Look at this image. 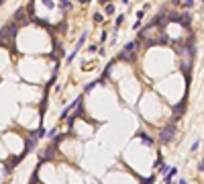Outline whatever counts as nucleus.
<instances>
[{
	"mask_svg": "<svg viewBox=\"0 0 204 184\" xmlns=\"http://www.w3.org/2000/svg\"><path fill=\"white\" fill-rule=\"evenodd\" d=\"M123 20H125V14H119V16H117V27L121 25V22H123Z\"/></svg>",
	"mask_w": 204,
	"mask_h": 184,
	"instance_id": "nucleus-21",
	"label": "nucleus"
},
{
	"mask_svg": "<svg viewBox=\"0 0 204 184\" xmlns=\"http://www.w3.org/2000/svg\"><path fill=\"white\" fill-rule=\"evenodd\" d=\"M96 84H98V80H94V82H90V84L86 86V92H92V88H94Z\"/></svg>",
	"mask_w": 204,
	"mask_h": 184,
	"instance_id": "nucleus-16",
	"label": "nucleus"
},
{
	"mask_svg": "<svg viewBox=\"0 0 204 184\" xmlns=\"http://www.w3.org/2000/svg\"><path fill=\"white\" fill-rule=\"evenodd\" d=\"M176 131H178V127H176V123H167L163 129H161V133H159V141L161 143H169L174 137H176Z\"/></svg>",
	"mask_w": 204,
	"mask_h": 184,
	"instance_id": "nucleus-1",
	"label": "nucleus"
},
{
	"mask_svg": "<svg viewBox=\"0 0 204 184\" xmlns=\"http://www.w3.org/2000/svg\"><path fill=\"white\" fill-rule=\"evenodd\" d=\"M184 110H186V98H184L182 102H180L178 106H174V114H182Z\"/></svg>",
	"mask_w": 204,
	"mask_h": 184,
	"instance_id": "nucleus-8",
	"label": "nucleus"
},
{
	"mask_svg": "<svg viewBox=\"0 0 204 184\" xmlns=\"http://www.w3.org/2000/svg\"><path fill=\"white\" fill-rule=\"evenodd\" d=\"M80 2H82V4H88V2H90V0H80Z\"/></svg>",
	"mask_w": 204,
	"mask_h": 184,
	"instance_id": "nucleus-27",
	"label": "nucleus"
},
{
	"mask_svg": "<svg viewBox=\"0 0 204 184\" xmlns=\"http://www.w3.org/2000/svg\"><path fill=\"white\" fill-rule=\"evenodd\" d=\"M141 141H143L145 145H153V139H151L149 135H141Z\"/></svg>",
	"mask_w": 204,
	"mask_h": 184,
	"instance_id": "nucleus-11",
	"label": "nucleus"
},
{
	"mask_svg": "<svg viewBox=\"0 0 204 184\" xmlns=\"http://www.w3.org/2000/svg\"><path fill=\"white\" fill-rule=\"evenodd\" d=\"M127 2H129V0H123V4H127Z\"/></svg>",
	"mask_w": 204,
	"mask_h": 184,
	"instance_id": "nucleus-28",
	"label": "nucleus"
},
{
	"mask_svg": "<svg viewBox=\"0 0 204 184\" xmlns=\"http://www.w3.org/2000/svg\"><path fill=\"white\" fill-rule=\"evenodd\" d=\"M137 45H139V41H137V39H135V41H129V43L125 45V51H127V53H135Z\"/></svg>",
	"mask_w": 204,
	"mask_h": 184,
	"instance_id": "nucleus-5",
	"label": "nucleus"
},
{
	"mask_svg": "<svg viewBox=\"0 0 204 184\" xmlns=\"http://www.w3.org/2000/svg\"><path fill=\"white\" fill-rule=\"evenodd\" d=\"M45 135H47V131H45V127H41V129L37 131V137H45Z\"/></svg>",
	"mask_w": 204,
	"mask_h": 184,
	"instance_id": "nucleus-18",
	"label": "nucleus"
},
{
	"mask_svg": "<svg viewBox=\"0 0 204 184\" xmlns=\"http://www.w3.org/2000/svg\"><path fill=\"white\" fill-rule=\"evenodd\" d=\"M80 102H82V94H80V96H78V98H76V100H74L72 104H67V106H65V108L61 110V119H65V117H70V112H72V110H74V108H76V106L80 104Z\"/></svg>",
	"mask_w": 204,
	"mask_h": 184,
	"instance_id": "nucleus-4",
	"label": "nucleus"
},
{
	"mask_svg": "<svg viewBox=\"0 0 204 184\" xmlns=\"http://www.w3.org/2000/svg\"><path fill=\"white\" fill-rule=\"evenodd\" d=\"M63 139H65V135H57L53 141H55V143H59V141H63Z\"/></svg>",
	"mask_w": 204,
	"mask_h": 184,
	"instance_id": "nucleus-23",
	"label": "nucleus"
},
{
	"mask_svg": "<svg viewBox=\"0 0 204 184\" xmlns=\"http://www.w3.org/2000/svg\"><path fill=\"white\" fill-rule=\"evenodd\" d=\"M117 59H121V61H133V59H135V53H131V55H129L127 51H121Z\"/></svg>",
	"mask_w": 204,
	"mask_h": 184,
	"instance_id": "nucleus-7",
	"label": "nucleus"
},
{
	"mask_svg": "<svg viewBox=\"0 0 204 184\" xmlns=\"http://www.w3.org/2000/svg\"><path fill=\"white\" fill-rule=\"evenodd\" d=\"M104 12H106V14H112V12H115V4L106 2V8H104Z\"/></svg>",
	"mask_w": 204,
	"mask_h": 184,
	"instance_id": "nucleus-12",
	"label": "nucleus"
},
{
	"mask_svg": "<svg viewBox=\"0 0 204 184\" xmlns=\"http://www.w3.org/2000/svg\"><path fill=\"white\" fill-rule=\"evenodd\" d=\"M41 2L47 6V8H53V6H55V4H53V0H41Z\"/></svg>",
	"mask_w": 204,
	"mask_h": 184,
	"instance_id": "nucleus-17",
	"label": "nucleus"
},
{
	"mask_svg": "<svg viewBox=\"0 0 204 184\" xmlns=\"http://www.w3.org/2000/svg\"><path fill=\"white\" fill-rule=\"evenodd\" d=\"M133 29H135V31H139V29H141V18H137V22L133 25Z\"/></svg>",
	"mask_w": 204,
	"mask_h": 184,
	"instance_id": "nucleus-19",
	"label": "nucleus"
},
{
	"mask_svg": "<svg viewBox=\"0 0 204 184\" xmlns=\"http://www.w3.org/2000/svg\"><path fill=\"white\" fill-rule=\"evenodd\" d=\"M102 20H104V16H102L100 12H96V14H94V22L98 25V22H102Z\"/></svg>",
	"mask_w": 204,
	"mask_h": 184,
	"instance_id": "nucleus-15",
	"label": "nucleus"
},
{
	"mask_svg": "<svg viewBox=\"0 0 204 184\" xmlns=\"http://www.w3.org/2000/svg\"><path fill=\"white\" fill-rule=\"evenodd\" d=\"M55 78H57V67L53 70V76L49 78V82H47V86H53V82H55Z\"/></svg>",
	"mask_w": 204,
	"mask_h": 184,
	"instance_id": "nucleus-14",
	"label": "nucleus"
},
{
	"mask_svg": "<svg viewBox=\"0 0 204 184\" xmlns=\"http://www.w3.org/2000/svg\"><path fill=\"white\" fill-rule=\"evenodd\" d=\"M174 4H184L186 8H192L194 6V0H171Z\"/></svg>",
	"mask_w": 204,
	"mask_h": 184,
	"instance_id": "nucleus-9",
	"label": "nucleus"
},
{
	"mask_svg": "<svg viewBox=\"0 0 204 184\" xmlns=\"http://www.w3.org/2000/svg\"><path fill=\"white\" fill-rule=\"evenodd\" d=\"M143 184H155V176H149V178H147Z\"/></svg>",
	"mask_w": 204,
	"mask_h": 184,
	"instance_id": "nucleus-20",
	"label": "nucleus"
},
{
	"mask_svg": "<svg viewBox=\"0 0 204 184\" xmlns=\"http://www.w3.org/2000/svg\"><path fill=\"white\" fill-rule=\"evenodd\" d=\"M167 170H169V166H165V164H163V166H161V168H159V174H165V172H167Z\"/></svg>",
	"mask_w": 204,
	"mask_h": 184,
	"instance_id": "nucleus-22",
	"label": "nucleus"
},
{
	"mask_svg": "<svg viewBox=\"0 0 204 184\" xmlns=\"http://www.w3.org/2000/svg\"><path fill=\"white\" fill-rule=\"evenodd\" d=\"M200 143H202V139H196V141L192 143V151H194V153H196V151L200 149Z\"/></svg>",
	"mask_w": 204,
	"mask_h": 184,
	"instance_id": "nucleus-13",
	"label": "nucleus"
},
{
	"mask_svg": "<svg viewBox=\"0 0 204 184\" xmlns=\"http://www.w3.org/2000/svg\"><path fill=\"white\" fill-rule=\"evenodd\" d=\"M178 184H188V182H186L184 178H180V182H178Z\"/></svg>",
	"mask_w": 204,
	"mask_h": 184,
	"instance_id": "nucleus-25",
	"label": "nucleus"
},
{
	"mask_svg": "<svg viewBox=\"0 0 204 184\" xmlns=\"http://www.w3.org/2000/svg\"><path fill=\"white\" fill-rule=\"evenodd\" d=\"M86 37H88V31H84V33H82L80 41L76 43V47H74V51H72V55H67V57H65V63H72V61H74V57L78 55V51L84 47V43H86Z\"/></svg>",
	"mask_w": 204,
	"mask_h": 184,
	"instance_id": "nucleus-3",
	"label": "nucleus"
},
{
	"mask_svg": "<svg viewBox=\"0 0 204 184\" xmlns=\"http://www.w3.org/2000/svg\"><path fill=\"white\" fill-rule=\"evenodd\" d=\"M98 2H100V4H106V2H108V0H98Z\"/></svg>",
	"mask_w": 204,
	"mask_h": 184,
	"instance_id": "nucleus-26",
	"label": "nucleus"
},
{
	"mask_svg": "<svg viewBox=\"0 0 204 184\" xmlns=\"http://www.w3.org/2000/svg\"><path fill=\"white\" fill-rule=\"evenodd\" d=\"M16 33H18V25L14 20V22H8V25H4L0 29V39H14Z\"/></svg>",
	"mask_w": 204,
	"mask_h": 184,
	"instance_id": "nucleus-2",
	"label": "nucleus"
},
{
	"mask_svg": "<svg viewBox=\"0 0 204 184\" xmlns=\"http://www.w3.org/2000/svg\"><path fill=\"white\" fill-rule=\"evenodd\" d=\"M55 151H57V143H55V141H51V145L45 149V157H53V155H55Z\"/></svg>",
	"mask_w": 204,
	"mask_h": 184,
	"instance_id": "nucleus-6",
	"label": "nucleus"
},
{
	"mask_svg": "<svg viewBox=\"0 0 204 184\" xmlns=\"http://www.w3.org/2000/svg\"><path fill=\"white\" fill-rule=\"evenodd\" d=\"M202 170H204V162L200 159V162H198V172H202Z\"/></svg>",
	"mask_w": 204,
	"mask_h": 184,
	"instance_id": "nucleus-24",
	"label": "nucleus"
},
{
	"mask_svg": "<svg viewBox=\"0 0 204 184\" xmlns=\"http://www.w3.org/2000/svg\"><path fill=\"white\" fill-rule=\"evenodd\" d=\"M59 8L61 10H70L72 8V2H70V0H59Z\"/></svg>",
	"mask_w": 204,
	"mask_h": 184,
	"instance_id": "nucleus-10",
	"label": "nucleus"
}]
</instances>
